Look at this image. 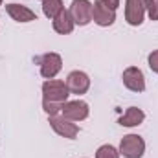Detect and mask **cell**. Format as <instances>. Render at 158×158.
I'll list each match as a JSON object with an SVG mask.
<instances>
[{"mask_svg": "<svg viewBox=\"0 0 158 158\" xmlns=\"http://www.w3.org/2000/svg\"><path fill=\"white\" fill-rule=\"evenodd\" d=\"M70 96V90L64 81L61 79H46L42 83V99L55 101V103H66Z\"/></svg>", "mask_w": 158, "mask_h": 158, "instance_id": "1", "label": "cell"}, {"mask_svg": "<svg viewBox=\"0 0 158 158\" xmlns=\"http://www.w3.org/2000/svg\"><path fill=\"white\" fill-rule=\"evenodd\" d=\"M35 63L40 66V76L44 79H53L63 68V57L55 52H48L35 57Z\"/></svg>", "mask_w": 158, "mask_h": 158, "instance_id": "2", "label": "cell"}, {"mask_svg": "<svg viewBox=\"0 0 158 158\" xmlns=\"http://www.w3.org/2000/svg\"><path fill=\"white\" fill-rule=\"evenodd\" d=\"M145 153V142L138 134H127L119 142V155L125 158H142Z\"/></svg>", "mask_w": 158, "mask_h": 158, "instance_id": "3", "label": "cell"}, {"mask_svg": "<svg viewBox=\"0 0 158 158\" xmlns=\"http://www.w3.org/2000/svg\"><path fill=\"white\" fill-rule=\"evenodd\" d=\"M48 121H50V127L63 138H68V140H76L79 134V125L76 121H70L64 116H48Z\"/></svg>", "mask_w": 158, "mask_h": 158, "instance_id": "4", "label": "cell"}, {"mask_svg": "<svg viewBox=\"0 0 158 158\" xmlns=\"http://www.w3.org/2000/svg\"><path fill=\"white\" fill-rule=\"evenodd\" d=\"M92 20L101 28H109L116 22V9L109 7L103 0H96L92 4Z\"/></svg>", "mask_w": 158, "mask_h": 158, "instance_id": "5", "label": "cell"}, {"mask_svg": "<svg viewBox=\"0 0 158 158\" xmlns=\"http://www.w3.org/2000/svg\"><path fill=\"white\" fill-rule=\"evenodd\" d=\"M88 114H90L88 103L83 99L66 101V103H63V109H61V116H64L70 121H83V119L88 118Z\"/></svg>", "mask_w": 158, "mask_h": 158, "instance_id": "6", "label": "cell"}, {"mask_svg": "<svg viewBox=\"0 0 158 158\" xmlns=\"http://www.w3.org/2000/svg\"><path fill=\"white\" fill-rule=\"evenodd\" d=\"M70 15L77 26H86L92 22V2L90 0H72Z\"/></svg>", "mask_w": 158, "mask_h": 158, "instance_id": "7", "label": "cell"}, {"mask_svg": "<svg viewBox=\"0 0 158 158\" xmlns=\"http://www.w3.org/2000/svg\"><path fill=\"white\" fill-rule=\"evenodd\" d=\"M145 0H125V20L131 26H140L145 17Z\"/></svg>", "mask_w": 158, "mask_h": 158, "instance_id": "8", "label": "cell"}, {"mask_svg": "<svg viewBox=\"0 0 158 158\" xmlns=\"http://www.w3.org/2000/svg\"><path fill=\"white\" fill-rule=\"evenodd\" d=\"M121 79H123V85L132 92H143L145 90V77H143V72L138 66L125 68Z\"/></svg>", "mask_w": 158, "mask_h": 158, "instance_id": "9", "label": "cell"}, {"mask_svg": "<svg viewBox=\"0 0 158 158\" xmlns=\"http://www.w3.org/2000/svg\"><path fill=\"white\" fill-rule=\"evenodd\" d=\"M66 86H68L70 94H77V96L86 94V90L90 88V77L81 70H74L66 77Z\"/></svg>", "mask_w": 158, "mask_h": 158, "instance_id": "10", "label": "cell"}, {"mask_svg": "<svg viewBox=\"0 0 158 158\" xmlns=\"http://www.w3.org/2000/svg\"><path fill=\"white\" fill-rule=\"evenodd\" d=\"M52 20H53V30H55L59 35H68V33L74 31L76 22H74V19H72V15H70L68 9L63 7Z\"/></svg>", "mask_w": 158, "mask_h": 158, "instance_id": "11", "label": "cell"}, {"mask_svg": "<svg viewBox=\"0 0 158 158\" xmlns=\"http://www.w3.org/2000/svg\"><path fill=\"white\" fill-rule=\"evenodd\" d=\"M6 11L17 22H33V20H37V13L31 11L26 6H20V4H7L6 6Z\"/></svg>", "mask_w": 158, "mask_h": 158, "instance_id": "12", "label": "cell"}, {"mask_svg": "<svg viewBox=\"0 0 158 158\" xmlns=\"http://www.w3.org/2000/svg\"><path fill=\"white\" fill-rule=\"evenodd\" d=\"M145 119V112L138 107H129L125 110V114L119 118V125L121 127H138L142 125Z\"/></svg>", "mask_w": 158, "mask_h": 158, "instance_id": "13", "label": "cell"}, {"mask_svg": "<svg viewBox=\"0 0 158 158\" xmlns=\"http://www.w3.org/2000/svg\"><path fill=\"white\" fill-rule=\"evenodd\" d=\"M42 2V13L48 19H53L63 9V0H40Z\"/></svg>", "mask_w": 158, "mask_h": 158, "instance_id": "14", "label": "cell"}, {"mask_svg": "<svg viewBox=\"0 0 158 158\" xmlns=\"http://www.w3.org/2000/svg\"><path fill=\"white\" fill-rule=\"evenodd\" d=\"M96 158H119V151L114 145L105 143V145H101V147L96 151Z\"/></svg>", "mask_w": 158, "mask_h": 158, "instance_id": "15", "label": "cell"}, {"mask_svg": "<svg viewBox=\"0 0 158 158\" xmlns=\"http://www.w3.org/2000/svg\"><path fill=\"white\" fill-rule=\"evenodd\" d=\"M63 109V103H55V101H46L42 99V110L48 114V116H57Z\"/></svg>", "mask_w": 158, "mask_h": 158, "instance_id": "16", "label": "cell"}, {"mask_svg": "<svg viewBox=\"0 0 158 158\" xmlns=\"http://www.w3.org/2000/svg\"><path fill=\"white\" fill-rule=\"evenodd\" d=\"M145 13L151 20H158V0H145Z\"/></svg>", "mask_w": 158, "mask_h": 158, "instance_id": "17", "label": "cell"}, {"mask_svg": "<svg viewBox=\"0 0 158 158\" xmlns=\"http://www.w3.org/2000/svg\"><path fill=\"white\" fill-rule=\"evenodd\" d=\"M147 63H149V68H151L155 74H158V50H155V52H151V53H149Z\"/></svg>", "mask_w": 158, "mask_h": 158, "instance_id": "18", "label": "cell"}, {"mask_svg": "<svg viewBox=\"0 0 158 158\" xmlns=\"http://www.w3.org/2000/svg\"><path fill=\"white\" fill-rule=\"evenodd\" d=\"M103 2H105L109 7H112V9H118V7H119V2H121V0H103Z\"/></svg>", "mask_w": 158, "mask_h": 158, "instance_id": "19", "label": "cell"}, {"mask_svg": "<svg viewBox=\"0 0 158 158\" xmlns=\"http://www.w3.org/2000/svg\"><path fill=\"white\" fill-rule=\"evenodd\" d=\"M2 2H4V0H0V6H2Z\"/></svg>", "mask_w": 158, "mask_h": 158, "instance_id": "20", "label": "cell"}]
</instances>
